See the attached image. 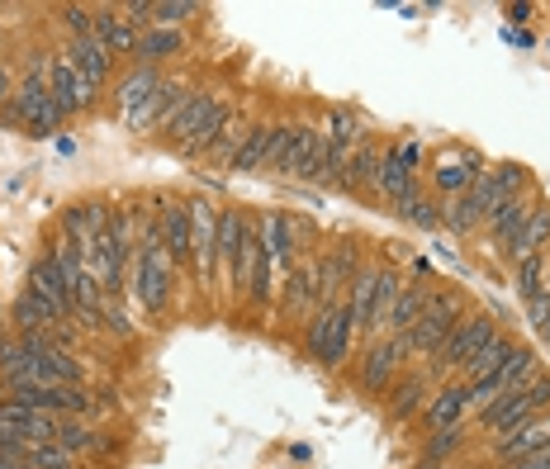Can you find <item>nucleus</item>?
Listing matches in <instances>:
<instances>
[{"mask_svg":"<svg viewBox=\"0 0 550 469\" xmlns=\"http://www.w3.org/2000/svg\"><path fill=\"white\" fill-rule=\"evenodd\" d=\"M0 379L10 389H29V384H81V361L57 351V346L38 337H15L0 342Z\"/></svg>","mask_w":550,"mask_h":469,"instance_id":"nucleus-1","label":"nucleus"},{"mask_svg":"<svg viewBox=\"0 0 550 469\" xmlns=\"http://www.w3.org/2000/svg\"><path fill=\"white\" fill-rule=\"evenodd\" d=\"M0 119L5 124H24L34 138H48L57 124H62V109L53 105V91H48V67H43V57L29 62V76H24V86L15 91V100L0 109Z\"/></svg>","mask_w":550,"mask_h":469,"instance_id":"nucleus-2","label":"nucleus"},{"mask_svg":"<svg viewBox=\"0 0 550 469\" xmlns=\"http://www.w3.org/2000/svg\"><path fill=\"white\" fill-rule=\"evenodd\" d=\"M223 119H228V109H223L219 95H200L190 91V100L181 105V114L171 119V143H176V152H185V157H195V152H204V147L214 143V133L223 128Z\"/></svg>","mask_w":550,"mask_h":469,"instance_id":"nucleus-3","label":"nucleus"},{"mask_svg":"<svg viewBox=\"0 0 550 469\" xmlns=\"http://www.w3.org/2000/svg\"><path fill=\"white\" fill-rule=\"evenodd\" d=\"M550 408V379H532L527 389H517V394H503L494 398L489 408H479V417H484V427L489 432H517L522 422H532L536 413H546Z\"/></svg>","mask_w":550,"mask_h":469,"instance_id":"nucleus-4","label":"nucleus"},{"mask_svg":"<svg viewBox=\"0 0 550 469\" xmlns=\"http://www.w3.org/2000/svg\"><path fill=\"white\" fill-rule=\"evenodd\" d=\"M460 323V304L451 299V294H427V308L418 313V323L408 327V351H422V356H437L441 346H446V337L456 332Z\"/></svg>","mask_w":550,"mask_h":469,"instance_id":"nucleus-5","label":"nucleus"},{"mask_svg":"<svg viewBox=\"0 0 550 469\" xmlns=\"http://www.w3.org/2000/svg\"><path fill=\"white\" fill-rule=\"evenodd\" d=\"M190 261H195V275L200 280H214L219 275V209L209 199H190Z\"/></svg>","mask_w":550,"mask_h":469,"instance_id":"nucleus-6","label":"nucleus"},{"mask_svg":"<svg viewBox=\"0 0 550 469\" xmlns=\"http://www.w3.org/2000/svg\"><path fill=\"white\" fill-rule=\"evenodd\" d=\"M5 403H15V408H34V413H91L95 403L91 394L81 389V384H29V389H10Z\"/></svg>","mask_w":550,"mask_h":469,"instance_id":"nucleus-7","label":"nucleus"},{"mask_svg":"<svg viewBox=\"0 0 550 469\" xmlns=\"http://www.w3.org/2000/svg\"><path fill=\"white\" fill-rule=\"evenodd\" d=\"M494 318H470V323H456V332L446 337V346L437 351V370H460V365H470L484 351V346L494 342Z\"/></svg>","mask_w":550,"mask_h":469,"instance_id":"nucleus-8","label":"nucleus"},{"mask_svg":"<svg viewBox=\"0 0 550 469\" xmlns=\"http://www.w3.org/2000/svg\"><path fill=\"white\" fill-rule=\"evenodd\" d=\"M48 91H53V105L62 109V119H67V114H76V109L91 105L100 86H95V81H86V76H81L72 62H67V53H62V57H53V62H48Z\"/></svg>","mask_w":550,"mask_h":469,"instance_id":"nucleus-9","label":"nucleus"},{"mask_svg":"<svg viewBox=\"0 0 550 469\" xmlns=\"http://www.w3.org/2000/svg\"><path fill=\"white\" fill-rule=\"evenodd\" d=\"M29 294H34L38 304H48V313H53L57 323L76 327V304H72V294H67V285H62V275H57L53 256L34 261V271H29Z\"/></svg>","mask_w":550,"mask_h":469,"instance_id":"nucleus-10","label":"nucleus"},{"mask_svg":"<svg viewBox=\"0 0 550 469\" xmlns=\"http://www.w3.org/2000/svg\"><path fill=\"white\" fill-rule=\"evenodd\" d=\"M0 432H15V436H24V441H34V446H48V441H57V432H62V417L0 403Z\"/></svg>","mask_w":550,"mask_h":469,"instance_id":"nucleus-11","label":"nucleus"},{"mask_svg":"<svg viewBox=\"0 0 550 469\" xmlns=\"http://www.w3.org/2000/svg\"><path fill=\"white\" fill-rule=\"evenodd\" d=\"M290 233H294V223H290L285 209H266V214H261V223H257L261 256H266L271 266H285V271L294 266V237Z\"/></svg>","mask_w":550,"mask_h":469,"instance_id":"nucleus-12","label":"nucleus"},{"mask_svg":"<svg viewBox=\"0 0 550 469\" xmlns=\"http://www.w3.org/2000/svg\"><path fill=\"white\" fill-rule=\"evenodd\" d=\"M190 100V91H185L181 81H162L157 86V95L147 100L143 114H133L129 128H138V133H157V128H171V119L181 114V105Z\"/></svg>","mask_w":550,"mask_h":469,"instance_id":"nucleus-13","label":"nucleus"},{"mask_svg":"<svg viewBox=\"0 0 550 469\" xmlns=\"http://www.w3.org/2000/svg\"><path fill=\"white\" fill-rule=\"evenodd\" d=\"M313 304H318V266L313 261H294L285 271V285H280V308L294 313V318H304V313H313Z\"/></svg>","mask_w":550,"mask_h":469,"instance_id":"nucleus-14","label":"nucleus"},{"mask_svg":"<svg viewBox=\"0 0 550 469\" xmlns=\"http://www.w3.org/2000/svg\"><path fill=\"white\" fill-rule=\"evenodd\" d=\"M408 356V337L404 332H394L389 342H380V346H370V356H366V365H361V384H366L370 394H380L389 384V375L399 370V361Z\"/></svg>","mask_w":550,"mask_h":469,"instance_id":"nucleus-15","label":"nucleus"},{"mask_svg":"<svg viewBox=\"0 0 550 469\" xmlns=\"http://www.w3.org/2000/svg\"><path fill=\"white\" fill-rule=\"evenodd\" d=\"M323 157H328V133L304 124L299 128V138H294L290 176L294 181H323Z\"/></svg>","mask_w":550,"mask_h":469,"instance_id":"nucleus-16","label":"nucleus"},{"mask_svg":"<svg viewBox=\"0 0 550 469\" xmlns=\"http://www.w3.org/2000/svg\"><path fill=\"white\" fill-rule=\"evenodd\" d=\"M541 446H550V408H546V413H536L532 422H522L517 432L498 436V460H508V465H517L522 455L541 451Z\"/></svg>","mask_w":550,"mask_h":469,"instance_id":"nucleus-17","label":"nucleus"},{"mask_svg":"<svg viewBox=\"0 0 550 469\" xmlns=\"http://www.w3.org/2000/svg\"><path fill=\"white\" fill-rule=\"evenodd\" d=\"M157 86H162L157 67H138V72H129L119 86H114V105H119V114H124V124H129L133 114H143L147 100L157 95Z\"/></svg>","mask_w":550,"mask_h":469,"instance_id":"nucleus-18","label":"nucleus"},{"mask_svg":"<svg viewBox=\"0 0 550 469\" xmlns=\"http://www.w3.org/2000/svg\"><path fill=\"white\" fill-rule=\"evenodd\" d=\"M67 62H72V67L86 76V81H95V86H100V81L110 76V67H114V53L91 34V38H72V48H67Z\"/></svg>","mask_w":550,"mask_h":469,"instance_id":"nucleus-19","label":"nucleus"},{"mask_svg":"<svg viewBox=\"0 0 550 469\" xmlns=\"http://www.w3.org/2000/svg\"><path fill=\"white\" fill-rule=\"evenodd\" d=\"M138 19H129L124 10H95V38L110 48V53H133L138 48V29H133Z\"/></svg>","mask_w":550,"mask_h":469,"instance_id":"nucleus-20","label":"nucleus"},{"mask_svg":"<svg viewBox=\"0 0 550 469\" xmlns=\"http://www.w3.org/2000/svg\"><path fill=\"white\" fill-rule=\"evenodd\" d=\"M162 247L171 266L190 261V209L185 204H162Z\"/></svg>","mask_w":550,"mask_h":469,"instance_id":"nucleus-21","label":"nucleus"},{"mask_svg":"<svg viewBox=\"0 0 550 469\" xmlns=\"http://www.w3.org/2000/svg\"><path fill=\"white\" fill-rule=\"evenodd\" d=\"M380 157H385V152H375V147L361 138V143L351 147V157L342 162V171H337V185H342V190H366V185H375Z\"/></svg>","mask_w":550,"mask_h":469,"instance_id":"nucleus-22","label":"nucleus"},{"mask_svg":"<svg viewBox=\"0 0 550 469\" xmlns=\"http://www.w3.org/2000/svg\"><path fill=\"white\" fill-rule=\"evenodd\" d=\"M546 242H550V209H541V204H536L532 218H527V223L517 228V237L508 242V256H513V261L541 256V247H546Z\"/></svg>","mask_w":550,"mask_h":469,"instance_id":"nucleus-23","label":"nucleus"},{"mask_svg":"<svg viewBox=\"0 0 550 469\" xmlns=\"http://www.w3.org/2000/svg\"><path fill=\"white\" fill-rule=\"evenodd\" d=\"M470 408V389L465 384H451V389H441L437 403H427V427L432 432H446V427H456L460 417Z\"/></svg>","mask_w":550,"mask_h":469,"instance_id":"nucleus-24","label":"nucleus"},{"mask_svg":"<svg viewBox=\"0 0 550 469\" xmlns=\"http://www.w3.org/2000/svg\"><path fill=\"white\" fill-rule=\"evenodd\" d=\"M375 190H380V195H389V204H404L408 195H418V190H413V171H408V166L399 162L394 152H389V157H380V171H375Z\"/></svg>","mask_w":550,"mask_h":469,"instance_id":"nucleus-25","label":"nucleus"},{"mask_svg":"<svg viewBox=\"0 0 550 469\" xmlns=\"http://www.w3.org/2000/svg\"><path fill=\"white\" fill-rule=\"evenodd\" d=\"M271 124H261V128H247V138H242L238 147V157L228 162V171H238V176H257L261 166H266V147H271Z\"/></svg>","mask_w":550,"mask_h":469,"instance_id":"nucleus-26","label":"nucleus"},{"mask_svg":"<svg viewBox=\"0 0 550 469\" xmlns=\"http://www.w3.org/2000/svg\"><path fill=\"white\" fill-rule=\"evenodd\" d=\"M527 218H532V204H527V199H503V204L489 209V233L503 237V242H513L517 228H522Z\"/></svg>","mask_w":550,"mask_h":469,"instance_id":"nucleus-27","label":"nucleus"},{"mask_svg":"<svg viewBox=\"0 0 550 469\" xmlns=\"http://www.w3.org/2000/svg\"><path fill=\"white\" fill-rule=\"evenodd\" d=\"M399 294H404V280H399L394 271H380V275H375V308H370L366 332H375V327L389 323V313H394V304H399Z\"/></svg>","mask_w":550,"mask_h":469,"instance_id":"nucleus-28","label":"nucleus"},{"mask_svg":"<svg viewBox=\"0 0 550 469\" xmlns=\"http://www.w3.org/2000/svg\"><path fill=\"white\" fill-rule=\"evenodd\" d=\"M57 446H67L72 455H110V451H114V441H105L100 432L81 427V422H62V432H57Z\"/></svg>","mask_w":550,"mask_h":469,"instance_id":"nucleus-29","label":"nucleus"},{"mask_svg":"<svg viewBox=\"0 0 550 469\" xmlns=\"http://www.w3.org/2000/svg\"><path fill=\"white\" fill-rule=\"evenodd\" d=\"M15 327H19V337H38V332L57 327V318L48 313V304H38L34 294L24 289V294L15 299Z\"/></svg>","mask_w":550,"mask_h":469,"instance_id":"nucleus-30","label":"nucleus"},{"mask_svg":"<svg viewBox=\"0 0 550 469\" xmlns=\"http://www.w3.org/2000/svg\"><path fill=\"white\" fill-rule=\"evenodd\" d=\"M342 308V304H337ZM337 308H313L309 313V327H304V346H309L313 361L328 356V342H332V323H337Z\"/></svg>","mask_w":550,"mask_h":469,"instance_id":"nucleus-31","label":"nucleus"},{"mask_svg":"<svg viewBox=\"0 0 550 469\" xmlns=\"http://www.w3.org/2000/svg\"><path fill=\"white\" fill-rule=\"evenodd\" d=\"M133 53L143 57V67H152V62H162V57L181 53V34H176V29H147V34L138 38V48H133Z\"/></svg>","mask_w":550,"mask_h":469,"instance_id":"nucleus-32","label":"nucleus"},{"mask_svg":"<svg viewBox=\"0 0 550 469\" xmlns=\"http://www.w3.org/2000/svg\"><path fill=\"white\" fill-rule=\"evenodd\" d=\"M484 171V162H479L475 152H465V162H446L437 171V185L441 190H451V195H465L470 185H475V176Z\"/></svg>","mask_w":550,"mask_h":469,"instance_id":"nucleus-33","label":"nucleus"},{"mask_svg":"<svg viewBox=\"0 0 550 469\" xmlns=\"http://www.w3.org/2000/svg\"><path fill=\"white\" fill-rule=\"evenodd\" d=\"M294 138H299V128H290V124L275 128V133H271V147H266V166H261V171H271V176H290Z\"/></svg>","mask_w":550,"mask_h":469,"instance_id":"nucleus-34","label":"nucleus"},{"mask_svg":"<svg viewBox=\"0 0 550 469\" xmlns=\"http://www.w3.org/2000/svg\"><path fill=\"white\" fill-rule=\"evenodd\" d=\"M513 351H517L513 337H494V342L484 346V351H479V356H475L470 365H465V370H470L475 379H484V375H494V370H498L503 361H513Z\"/></svg>","mask_w":550,"mask_h":469,"instance_id":"nucleus-35","label":"nucleus"},{"mask_svg":"<svg viewBox=\"0 0 550 469\" xmlns=\"http://www.w3.org/2000/svg\"><path fill=\"white\" fill-rule=\"evenodd\" d=\"M375 275H380V271H361V275H356V285H351L347 313L356 318V327L370 323V308H375Z\"/></svg>","mask_w":550,"mask_h":469,"instance_id":"nucleus-36","label":"nucleus"},{"mask_svg":"<svg viewBox=\"0 0 550 469\" xmlns=\"http://www.w3.org/2000/svg\"><path fill=\"white\" fill-rule=\"evenodd\" d=\"M242 138H247V133H242V119H238V114H228V119H223V128H219V133H214V143L204 147V152H214V157H219V162L228 166V162H233V157H238Z\"/></svg>","mask_w":550,"mask_h":469,"instance_id":"nucleus-37","label":"nucleus"},{"mask_svg":"<svg viewBox=\"0 0 550 469\" xmlns=\"http://www.w3.org/2000/svg\"><path fill=\"white\" fill-rule=\"evenodd\" d=\"M422 394H427V379H404V384H399V389H394V403H389V417H394V422H404V417H413L418 413V403H422Z\"/></svg>","mask_w":550,"mask_h":469,"instance_id":"nucleus-38","label":"nucleus"},{"mask_svg":"<svg viewBox=\"0 0 550 469\" xmlns=\"http://www.w3.org/2000/svg\"><path fill=\"white\" fill-rule=\"evenodd\" d=\"M422 308H427V289H404V294H399V304H394V313H389V327H394V332H408V327L418 323V313Z\"/></svg>","mask_w":550,"mask_h":469,"instance_id":"nucleus-39","label":"nucleus"},{"mask_svg":"<svg viewBox=\"0 0 550 469\" xmlns=\"http://www.w3.org/2000/svg\"><path fill=\"white\" fill-rule=\"evenodd\" d=\"M351 332H356V318L347 313V304L337 308V323H332V342H328V356H323V365H342L351 351Z\"/></svg>","mask_w":550,"mask_h":469,"instance_id":"nucleus-40","label":"nucleus"},{"mask_svg":"<svg viewBox=\"0 0 550 469\" xmlns=\"http://www.w3.org/2000/svg\"><path fill=\"white\" fill-rule=\"evenodd\" d=\"M190 15H195L190 0H157V5H152V29H176V24Z\"/></svg>","mask_w":550,"mask_h":469,"instance_id":"nucleus-41","label":"nucleus"},{"mask_svg":"<svg viewBox=\"0 0 550 469\" xmlns=\"http://www.w3.org/2000/svg\"><path fill=\"white\" fill-rule=\"evenodd\" d=\"M29 469H72V451H67V446H57V441L34 446V451H29Z\"/></svg>","mask_w":550,"mask_h":469,"instance_id":"nucleus-42","label":"nucleus"},{"mask_svg":"<svg viewBox=\"0 0 550 469\" xmlns=\"http://www.w3.org/2000/svg\"><path fill=\"white\" fill-rule=\"evenodd\" d=\"M460 436H465V432H460V427H446V432H437V436H432V446H427V455H422V469L441 465V460H446V455H451V451H456V446H460Z\"/></svg>","mask_w":550,"mask_h":469,"instance_id":"nucleus-43","label":"nucleus"},{"mask_svg":"<svg viewBox=\"0 0 550 469\" xmlns=\"http://www.w3.org/2000/svg\"><path fill=\"white\" fill-rule=\"evenodd\" d=\"M394 209H399V214H404L408 223H418V228H437V223H441L437 209H432L427 199H418V195H408L404 204H394Z\"/></svg>","mask_w":550,"mask_h":469,"instance_id":"nucleus-44","label":"nucleus"},{"mask_svg":"<svg viewBox=\"0 0 550 469\" xmlns=\"http://www.w3.org/2000/svg\"><path fill=\"white\" fill-rule=\"evenodd\" d=\"M119 299H124V294H105V327H110L114 337H129L133 323H129V313H124Z\"/></svg>","mask_w":550,"mask_h":469,"instance_id":"nucleus-45","label":"nucleus"},{"mask_svg":"<svg viewBox=\"0 0 550 469\" xmlns=\"http://www.w3.org/2000/svg\"><path fill=\"white\" fill-rule=\"evenodd\" d=\"M517 285L527 299H536V289H541V256H527V261H517Z\"/></svg>","mask_w":550,"mask_h":469,"instance_id":"nucleus-46","label":"nucleus"},{"mask_svg":"<svg viewBox=\"0 0 550 469\" xmlns=\"http://www.w3.org/2000/svg\"><path fill=\"white\" fill-rule=\"evenodd\" d=\"M513 469H550V446H541V451H532V455H522Z\"/></svg>","mask_w":550,"mask_h":469,"instance_id":"nucleus-47","label":"nucleus"},{"mask_svg":"<svg viewBox=\"0 0 550 469\" xmlns=\"http://www.w3.org/2000/svg\"><path fill=\"white\" fill-rule=\"evenodd\" d=\"M546 318H550V294H536L532 299V323L546 327Z\"/></svg>","mask_w":550,"mask_h":469,"instance_id":"nucleus-48","label":"nucleus"},{"mask_svg":"<svg viewBox=\"0 0 550 469\" xmlns=\"http://www.w3.org/2000/svg\"><path fill=\"white\" fill-rule=\"evenodd\" d=\"M394 157H399V162H404L408 171H413V166H418V157H422V152H418V143H404V147H394Z\"/></svg>","mask_w":550,"mask_h":469,"instance_id":"nucleus-49","label":"nucleus"},{"mask_svg":"<svg viewBox=\"0 0 550 469\" xmlns=\"http://www.w3.org/2000/svg\"><path fill=\"white\" fill-rule=\"evenodd\" d=\"M527 15H532V5H508V19H517V24H522Z\"/></svg>","mask_w":550,"mask_h":469,"instance_id":"nucleus-50","label":"nucleus"},{"mask_svg":"<svg viewBox=\"0 0 550 469\" xmlns=\"http://www.w3.org/2000/svg\"><path fill=\"white\" fill-rule=\"evenodd\" d=\"M5 95H10V72L0 67V109H5Z\"/></svg>","mask_w":550,"mask_h":469,"instance_id":"nucleus-51","label":"nucleus"},{"mask_svg":"<svg viewBox=\"0 0 550 469\" xmlns=\"http://www.w3.org/2000/svg\"><path fill=\"white\" fill-rule=\"evenodd\" d=\"M541 337H546V346H550V318H546V327H541Z\"/></svg>","mask_w":550,"mask_h":469,"instance_id":"nucleus-52","label":"nucleus"}]
</instances>
